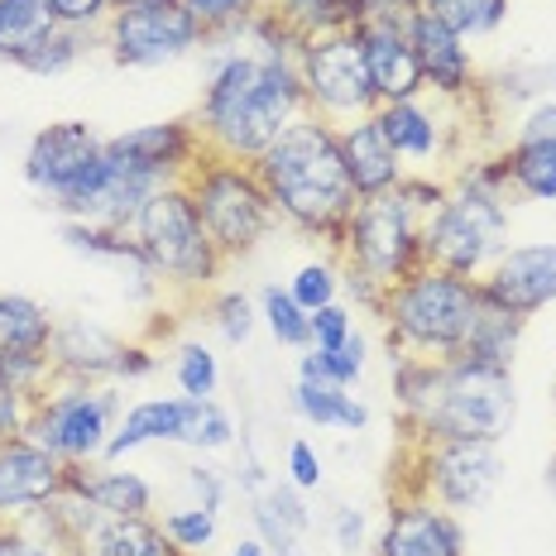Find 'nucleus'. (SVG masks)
<instances>
[{"label":"nucleus","instance_id":"3c124183","mask_svg":"<svg viewBox=\"0 0 556 556\" xmlns=\"http://www.w3.org/2000/svg\"><path fill=\"white\" fill-rule=\"evenodd\" d=\"M0 556H77V552L49 547V542L34 538L25 523H0Z\"/></svg>","mask_w":556,"mask_h":556},{"label":"nucleus","instance_id":"f3484780","mask_svg":"<svg viewBox=\"0 0 556 556\" xmlns=\"http://www.w3.org/2000/svg\"><path fill=\"white\" fill-rule=\"evenodd\" d=\"M101 144H106V139L91 130L87 121L43 125V130L29 139V149H25V182L43 197V202H58V197H63L91 164H97Z\"/></svg>","mask_w":556,"mask_h":556},{"label":"nucleus","instance_id":"f03ea898","mask_svg":"<svg viewBox=\"0 0 556 556\" xmlns=\"http://www.w3.org/2000/svg\"><path fill=\"white\" fill-rule=\"evenodd\" d=\"M254 173H260L264 192H269L278 222L293 226L298 236H307V240H321L327 254L336 260L345 222H351L355 202H361L351 173H345L341 130L317 121V115H298V121L254 159Z\"/></svg>","mask_w":556,"mask_h":556},{"label":"nucleus","instance_id":"9d476101","mask_svg":"<svg viewBox=\"0 0 556 556\" xmlns=\"http://www.w3.org/2000/svg\"><path fill=\"white\" fill-rule=\"evenodd\" d=\"M508 206L514 202H504V197L451 182L446 202L427 216V230H422L427 264L480 278L508 245Z\"/></svg>","mask_w":556,"mask_h":556},{"label":"nucleus","instance_id":"e433bc0d","mask_svg":"<svg viewBox=\"0 0 556 556\" xmlns=\"http://www.w3.org/2000/svg\"><path fill=\"white\" fill-rule=\"evenodd\" d=\"M58 384L49 351H0V389L20 393L25 403H39Z\"/></svg>","mask_w":556,"mask_h":556},{"label":"nucleus","instance_id":"49530a36","mask_svg":"<svg viewBox=\"0 0 556 556\" xmlns=\"http://www.w3.org/2000/svg\"><path fill=\"white\" fill-rule=\"evenodd\" d=\"M53 15V25L63 29H83V34H101L106 20L115 15V0H43Z\"/></svg>","mask_w":556,"mask_h":556},{"label":"nucleus","instance_id":"cd10ccee","mask_svg":"<svg viewBox=\"0 0 556 556\" xmlns=\"http://www.w3.org/2000/svg\"><path fill=\"white\" fill-rule=\"evenodd\" d=\"M523 331H528V317H518V312H508V307H500V303H490V298H484L480 317H475L466 345H460V355H470V361H480V365L514 369V355H518V345H523Z\"/></svg>","mask_w":556,"mask_h":556},{"label":"nucleus","instance_id":"ea45409f","mask_svg":"<svg viewBox=\"0 0 556 556\" xmlns=\"http://www.w3.org/2000/svg\"><path fill=\"white\" fill-rule=\"evenodd\" d=\"M236 432H240L236 417H230L216 399H202V403H197V413H192V422H188V432H182V442H178V446L212 456V451H230V446H236Z\"/></svg>","mask_w":556,"mask_h":556},{"label":"nucleus","instance_id":"6e6552de","mask_svg":"<svg viewBox=\"0 0 556 556\" xmlns=\"http://www.w3.org/2000/svg\"><path fill=\"white\" fill-rule=\"evenodd\" d=\"M422 230H427V216L399 188H389L379 197H361L351 222H345L336 260H341V269H355V274L375 278V283L393 288L399 278H408L427 264Z\"/></svg>","mask_w":556,"mask_h":556},{"label":"nucleus","instance_id":"4c0bfd02","mask_svg":"<svg viewBox=\"0 0 556 556\" xmlns=\"http://www.w3.org/2000/svg\"><path fill=\"white\" fill-rule=\"evenodd\" d=\"M91 39L97 34H83V29H63L58 25L49 39L34 49L25 63H20V73H29V77H63V73H73L77 63L91 53Z\"/></svg>","mask_w":556,"mask_h":556},{"label":"nucleus","instance_id":"5701e85b","mask_svg":"<svg viewBox=\"0 0 556 556\" xmlns=\"http://www.w3.org/2000/svg\"><path fill=\"white\" fill-rule=\"evenodd\" d=\"M67 490L83 494L101 518H149L154 514V484L139 470H125L121 460L106 466H67Z\"/></svg>","mask_w":556,"mask_h":556},{"label":"nucleus","instance_id":"0eeeda50","mask_svg":"<svg viewBox=\"0 0 556 556\" xmlns=\"http://www.w3.org/2000/svg\"><path fill=\"white\" fill-rule=\"evenodd\" d=\"M408 475L393 480V494L432 500L446 514H480L504 484V442H403Z\"/></svg>","mask_w":556,"mask_h":556},{"label":"nucleus","instance_id":"864d4df0","mask_svg":"<svg viewBox=\"0 0 556 556\" xmlns=\"http://www.w3.org/2000/svg\"><path fill=\"white\" fill-rule=\"evenodd\" d=\"M514 139H552L556 144V101H532L523 121H518Z\"/></svg>","mask_w":556,"mask_h":556},{"label":"nucleus","instance_id":"aec40b11","mask_svg":"<svg viewBox=\"0 0 556 556\" xmlns=\"http://www.w3.org/2000/svg\"><path fill=\"white\" fill-rule=\"evenodd\" d=\"M413 49H417V63H422L427 97L451 101V106H470L480 97L484 83L470 58V43L460 34H451L442 20H432L427 10H417V20H413Z\"/></svg>","mask_w":556,"mask_h":556},{"label":"nucleus","instance_id":"72a5a7b5","mask_svg":"<svg viewBox=\"0 0 556 556\" xmlns=\"http://www.w3.org/2000/svg\"><path fill=\"white\" fill-rule=\"evenodd\" d=\"M202 317L226 345H245L254 327H260V303L250 293H240V288H212L202 298Z\"/></svg>","mask_w":556,"mask_h":556},{"label":"nucleus","instance_id":"4d7b16f0","mask_svg":"<svg viewBox=\"0 0 556 556\" xmlns=\"http://www.w3.org/2000/svg\"><path fill=\"white\" fill-rule=\"evenodd\" d=\"M542 484H547V494H556V456H552V466H547V475H542Z\"/></svg>","mask_w":556,"mask_h":556},{"label":"nucleus","instance_id":"79ce46f5","mask_svg":"<svg viewBox=\"0 0 556 556\" xmlns=\"http://www.w3.org/2000/svg\"><path fill=\"white\" fill-rule=\"evenodd\" d=\"M288 293H293V303L303 307V312H317V307H327L341 298V260H312L303 264L293 278H288Z\"/></svg>","mask_w":556,"mask_h":556},{"label":"nucleus","instance_id":"20e7f679","mask_svg":"<svg viewBox=\"0 0 556 556\" xmlns=\"http://www.w3.org/2000/svg\"><path fill=\"white\" fill-rule=\"evenodd\" d=\"M518 417L514 369L480 365L470 355L437 361L432 393L403 422V442H504Z\"/></svg>","mask_w":556,"mask_h":556},{"label":"nucleus","instance_id":"603ef678","mask_svg":"<svg viewBox=\"0 0 556 556\" xmlns=\"http://www.w3.org/2000/svg\"><path fill=\"white\" fill-rule=\"evenodd\" d=\"M159 369V355L149 341H125V355H121V375H115V384H139V379H149Z\"/></svg>","mask_w":556,"mask_h":556},{"label":"nucleus","instance_id":"58836bf2","mask_svg":"<svg viewBox=\"0 0 556 556\" xmlns=\"http://www.w3.org/2000/svg\"><path fill=\"white\" fill-rule=\"evenodd\" d=\"M173 379H178V393L182 399H216L222 389V361H216L212 345L202 341H182L178 355H173Z\"/></svg>","mask_w":556,"mask_h":556},{"label":"nucleus","instance_id":"a878e982","mask_svg":"<svg viewBox=\"0 0 556 556\" xmlns=\"http://www.w3.org/2000/svg\"><path fill=\"white\" fill-rule=\"evenodd\" d=\"M87 556H188V552L149 514V518H101L97 532L87 538Z\"/></svg>","mask_w":556,"mask_h":556},{"label":"nucleus","instance_id":"c03bdc74","mask_svg":"<svg viewBox=\"0 0 556 556\" xmlns=\"http://www.w3.org/2000/svg\"><path fill=\"white\" fill-rule=\"evenodd\" d=\"M307 336H312L307 351H341V345L355 336V307L336 298V303L307 312Z\"/></svg>","mask_w":556,"mask_h":556},{"label":"nucleus","instance_id":"2f4dec72","mask_svg":"<svg viewBox=\"0 0 556 556\" xmlns=\"http://www.w3.org/2000/svg\"><path fill=\"white\" fill-rule=\"evenodd\" d=\"M278 15L288 20V29L312 39V34H336L355 29L369 15V0H269Z\"/></svg>","mask_w":556,"mask_h":556},{"label":"nucleus","instance_id":"f8f14e48","mask_svg":"<svg viewBox=\"0 0 556 556\" xmlns=\"http://www.w3.org/2000/svg\"><path fill=\"white\" fill-rule=\"evenodd\" d=\"M202 25L178 5H115V15L101 29V43H106L115 67H135V73H149V67H168L178 58H188L202 49Z\"/></svg>","mask_w":556,"mask_h":556},{"label":"nucleus","instance_id":"ddd939ff","mask_svg":"<svg viewBox=\"0 0 556 556\" xmlns=\"http://www.w3.org/2000/svg\"><path fill=\"white\" fill-rule=\"evenodd\" d=\"M159 188H164V182H154L149 173H139L135 164H125L121 154H111V149L101 144L97 164H91L83 178L49 206L63 216V222H101V226L130 230L135 216L144 212V202Z\"/></svg>","mask_w":556,"mask_h":556},{"label":"nucleus","instance_id":"8fccbe9b","mask_svg":"<svg viewBox=\"0 0 556 556\" xmlns=\"http://www.w3.org/2000/svg\"><path fill=\"white\" fill-rule=\"evenodd\" d=\"M331 542H336V552H341V556L365 552V514L355 504H336V514H331Z\"/></svg>","mask_w":556,"mask_h":556},{"label":"nucleus","instance_id":"dca6fc26","mask_svg":"<svg viewBox=\"0 0 556 556\" xmlns=\"http://www.w3.org/2000/svg\"><path fill=\"white\" fill-rule=\"evenodd\" d=\"M369 556H466V528L456 514L417 494H393L389 518Z\"/></svg>","mask_w":556,"mask_h":556},{"label":"nucleus","instance_id":"7c9ffc66","mask_svg":"<svg viewBox=\"0 0 556 556\" xmlns=\"http://www.w3.org/2000/svg\"><path fill=\"white\" fill-rule=\"evenodd\" d=\"M58 25L43 0H0V63L20 67Z\"/></svg>","mask_w":556,"mask_h":556},{"label":"nucleus","instance_id":"bb28decb","mask_svg":"<svg viewBox=\"0 0 556 556\" xmlns=\"http://www.w3.org/2000/svg\"><path fill=\"white\" fill-rule=\"evenodd\" d=\"M514 202H556V144L552 139H508L500 149Z\"/></svg>","mask_w":556,"mask_h":556},{"label":"nucleus","instance_id":"2eb2a0df","mask_svg":"<svg viewBox=\"0 0 556 556\" xmlns=\"http://www.w3.org/2000/svg\"><path fill=\"white\" fill-rule=\"evenodd\" d=\"M480 293L518 317H538L556 303V240L504 245V254L480 274Z\"/></svg>","mask_w":556,"mask_h":556},{"label":"nucleus","instance_id":"7ed1b4c3","mask_svg":"<svg viewBox=\"0 0 556 556\" xmlns=\"http://www.w3.org/2000/svg\"><path fill=\"white\" fill-rule=\"evenodd\" d=\"M480 278L437 269V264H422L417 274L399 278L379 303L389 361L393 355H417V361L460 355L475 317H480Z\"/></svg>","mask_w":556,"mask_h":556},{"label":"nucleus","instance_id":"4be33fe9","mask_svg":"<svg viewBox=\"0 0 556 556\" xmlns=\"http://www.w3.org/2000/svg\"><path fill=\"white\" fill-rule=\"evenodd\" d=\"M192 413H197V399H182V393H159V399L130 403V408L121 413V422H115L101 460L115 466V460H125L139 446H178L182 432H188V422H192Z\"/></svg>","mask_w":556,"mask_h":556},{"label":"nucleus","instance_id":"f704fd0d","mask_svg":"<svg viewBox=\"0 0 556 556\" xmlns=\"http://www.w3.org/2000/svg\"><path fill=\"white\" fill-rule=\"evenodd\" d=\"M365 375V336L355 331L341 351H303L298 355V379L307 384H341V389H355Z\"/></svg>","mask_w":556,"mask_h":556},{"label":"nucleus","instance_id":"b1692460","mask_svg":"<svg viewBox=\"0 0 556 556\" xmlns=\"http://www.w3.org/2000/svg\"><path fill=\"white\" fill-rule=\"evenodd\" d=\"M341 154H345V173H351L361 197H379V192L399 188L403 173H408V164L393 154V144L384 139L375 115L341 125Z\"/></svg>","mask_w":556,"mask_h":556},{"label":"nucleus","instance_id":"c9c22d12","mask_svg":"<svg viewBox=\"0 0 556 556\" xmlns=\"http://www.w3.org/2000/svg\"><path fill=\"white\" fill-rule=\"evenodd\" d=\"M260 321L269 327V336L283 351H307L312 336H307V312L293 303V293H288V283H264L260 288Z\"/></svg>","mask_w":556,"mask_h":556},{"label":"nucleus","instance_id":"c85d7f7f","mask_svg":"<svg viewBox=\"0 0 556 556\" xmlns=\"http://www.w3.org/2000/svg\"><path fill=\"white\" fill-rule=\"evenodd\" d=\"M293 413L307 427H336V432H365L369 427V408L341 384H293Z\"/></svg>","mask_w":556,"mask_h":556},{"label":"nucleus","instance_id":"412c9836","mask_svg":"<svg viewBox=\"0 0 556 556\" xmlns=\"http://www.w3.org/2000/svg\"><path fill=\"white\" fill-rule=\"evenodd\" d=\"M53 369L58 379H77V384H115L125 355V336L106 331L91 317H67L53 331Z\"/></svg>","mask_w":556,"mask_h":556},{"label":"nucleus","instance_id":"5fc2aeb1","mask_svg":"<svg viewBox=\"0 0 556 556\" xmlns=\"http://www.w3.org/2000/svg\"><path fill=\"white\" fill-rule=\"evenodd\" d=\"M29 422V403L20 399V393L0 389V442H10V437H20Z\"/></svg>","mask_w":556,"mask_h":556},{"label":"nucleus","instance_id":"39448f33","mask_svg":"<svg viewBox=\"0 0 556 556\" xmlns=\"http://www.w3.org/2000/svg\"><path fill=\"white\" fill-rule=\"evenodd\" d=\"M130 236L144 250V264L154 269L159 288L182 303H202L226 274V254L216 250V240L206 236L202 216H197L192 197L182 182H168L144 202V212L135 216Z\"/></svg>","mask_w":556,"mask_h":556},{"label":"nucleus","instance_id":"de8ad7c7","mask_svg":"<svg viewBox=\"0 0 556 556\" xmlns=\"http://www.w3.org/2000/svg\"><path fill=\"white\" fill-rule=\"evenodd\" d=\"M182 490H188V504L212 508V514H222L226 500H230V480H226V470L206 466V460H197V466L182 470Z\"/></svg>","mask_w":556,"mask_h":556},{"label":"nucleus","instance_id":"f257e3e1","mask_svg":"<svg viewBox=\"0 0 556 556\" xmlns=\"http://www.w3.org/2000/svg\"><path fill=\"white\" fill-rule=\"evenodd\" d=\"M240 29L202 39L206 83L192 121L212 154L254 164L298 115H307V97L303 77H298V58L250 49Z\"/></svg>","mask_w":556,"mask_h":556},{"label":"nucleus","instance_id":"37998d69","mask_svg":"<svg viewBox=\"0 0 556 556\" xmlns=\"http://www.w3.org/2000/svg\"><path fill=\"white\" fill-rule=\"evenodd\" d=\"M178 5L188 10L197 25H202L206 39H212V34H236L264 0H178Z\"/></svg>","mask_w":556,"mask_h":556},{"label":"nucleus","instance_id":"423d86ee","mask_svg":"<svg viewBox=\"0 0 556 556\" xmlns=\"http://www.w3.org/2000/svg\"><path fill=\"white\" fill-rule=\"evenodd\" d=\"M182 188H188L206 236H212L216 250L226 254V264L254 254L278 226H283L274 212V202H269V192H264L260 173H254V164H240V159H226V154H212V149H206V154L192 164L188 178H182Z\"/></svg>","mask_w":556,"mask_h":556},{"label":"nucleus","instance_id":"6ab92c4d","mask_svg":"<svg viewBox=\"0 0 556 556\" xmlns=\"http://www.w3.org/2000/svg\"><path fill=\"white\" fill-rule=\"evenodd\" d=\"M67 490V466L43 451L34 437H10L0 442V523H20L34 508L53 504Z\"/></svg>","mask_w":556,"mask_h":556},{"label":"nucleus","instance_id":"a19ab883","mask_svg":"<svg viewBox=\"0 0 556 556\" xmlns=\"http://www.w3.org/2000/svg\"><path fill=\"white\" fill-rule=\"evenodd\" d=\"M159 523H164V532L188 556H206V547H212L216 532H222V514H212V508H197V504H178V508H168Z\"/></svg>","mask_w":556,"mask_h":556},{"label":"nucleus","instance_id":"473e14b6","mask_svg":"<svg viewBox=\"0 0 556 556\" xmlns=\"http://www.w3.org/2000/svg\"><path fill=\"white\" fill-rule=\"evenodd\" d=\"M432 20H442L451 34L460 39H490V34L504 29L508 20V0H417Z\"/></svg>","mask_w":556,"mask_h":556},{"label":"nucleus","instance_id":"13d9d810","mask_svg":"<svg viewBox=\"0 0 556 556\" xmlns=\"http://www.w3.org/2000/svg\"><path fill=\"white\" fill-rule=\"evenodd\" d=\"M115 5H168V0H115Z\"/></svg>","mask_w":556,"mask_h":556},{"label":"nucleus","instance_id":"a211bd4d","mask_svg":"<svg viewBox=\"0 0 556 556\" xmlns=\"http://www.w3.org/2000/svg\"><path fill=\"white\" fill-rule=\"evenodd\" d=\"M106 149L168 188V182H182L192 173V164L206 154V139L192 115H178V121H154V125H135V130L111 135Z\"/></svg>","mask_w":556,"mask_h":556},{"label":"nucleus","instance_id":"a18cd8bd","mask_svg":"<svg viewBox=\"0 0 556 556\" xmlns=\"http://www.w3.org/2000/svg\"><path fill=\"white\" fill-rule=\"evenodd\" d=\"M250 504H260L264 514L274 518V523H283L288 532H298V538H307V528H312V514H307V504H303V490H293V484H264L260 494H254Z\"/></svg>","mask_w":556,"mask_h":556},{"label":"nucleus","instance_id":"9b49d317","mask_svg":"<svg viewBox=\"0 0 556 556\" xmlns=\"http://www.w3.org/2000/svg\"><path fill=\"white\" fill-rule=\"evenodd\" d=\"M298 77H303L307 115L336 125V130L379 111V97H375V83H369L355 29L312 34V39L298 43Z\"/></svg>","mask_w":556,"mask_h":556},{"label":"nucleus","instance_id":"c756f323","mask_svg":"<svg viewBox=\"0 0 556 556\" xmlns=\"http://www.w3.org/2000/svg\"><path fill=\"white\" fill-rule=\"evenodd\" d=\"M58 317L39 298L0 293V351H49Z\"/></svg>","mask_w":556,"mask_h":556},{"label":"nucleus","instance_id":"393cba45","mask_svg":"<svg viewBox=\"0 0 556 556\" xmlns=\"http://www.w3.org/2000/svg\"><path fill=\"white\" fill-rule=\"evenodd\" d=\"M58 236H63V245L73 250V254H83V260L121 264V269L135 274L139 288H159V278L144 264V250H139V240L130 236V230L101 226V222H58Z\"/></svg>","mask_w":556,"mask_h":556},{"label":"nucleus","instance_id":"4468645a","mask_svg":"<svg viewBox=\"0 0 556 556\" xmlns=\"http://www.w3.org/2000/svg\"><path fill=\"white\" fill-rule=\"evenodd\" d=\"M460 111H470V106H451V101H437L422 91V97H413V101H389V106H379L375 121L403 164H417V173H432L442 164H451V168L460 164V149H456L460 125H451Z\"/></svg>","mask_w":556,"mask_h":556},{"label":"nucleus","instance_id":"1a4fd4ad","mask_svg":"<svg viewBox=\"0 0 556 556\" xmlns=\"http://www.w3.org/2000/svg\"><path fill=\"white\" fill-rule=\"evenodd\" d=\"M125 413L121 384H77L58 379L39 403H29L25 437L43 451H53L63 466H97L106 456V442Z\"/></svg>","mask_w":556,"mask_h":556},{"label":"nucleus","instance_id":"6e6d98bb","mask_svg":"<svg viewBox=\"0 0 556 556\" xmlns=\"http://www.w3.org/2000/svg\"><path fill=\"white\" fill-rule=\"evenodd\" d=\"M230 556H269V547H264L260 538H240L236 547H230Z\"/></svg>","mask_w":556,"mask_h":556},{"label":"nucleus","instance_id":"09e8293b","mask_svg":"<svg viewBox=\"0 0 556 556\" xmlns=\"http://www.w3.org/2000/svg\"><path fill=\"white\" fill-rule=\"evenodd\" d=\"M288 484L293 490H321V456H317V446L307 442V437H298V442H288Z\"/></svg>","mask_w":556,"mask_h":556}]
</instances>
